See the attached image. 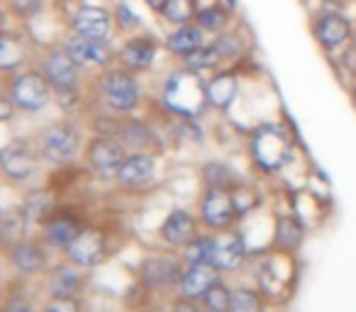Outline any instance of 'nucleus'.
Segmentation results:
<instances>
[{
    "label": "nucleus",
    "instance_id": "nucleus-1",
    "mask_svg": "<svg viewBox=\"0 0 356 312\" xmlns=\"http://www.w3.org/2000/svg\"><path fill=\"white\" fill-rule=\"evenodd\" d=\"M163 103L184 117H198L208 103V85L195 71H178L163 88Z\"/></svg>",
    "mask_w": 356,
    "mask_h": 312
},
{
    "label": "nucleus",
    "instance_id": "nucleus-2",
    "mask_svg": "<svg viewBox=\"0 0 356 312\" xmlns=\"http://www.w3.org/2000/svg\"><path fill=\"white\" fill-rule=\"evenodd\" d=\"M252 156L264 171H278L291 159V139L276 124H264L252 137Z\"/></svg>",
    "mask_w": 356,
    "mask_h": 312
},
{
    "label": "nucleus",
    "instance_id": "nucleus-3",
    "mask_svg": "<svg viewBox=\"0 0 356 312\" xmlns=\"http://www.w3.org/2000/svg\"><path fill=\"white\" fill-rule=\"evenodd\" d=\"M239 217L237 208H234V198L227 188H208L200 203V220L208 229L213 232H222L234 224Z\"/></svg>",
    "mask_w": 356,
    "mask_h": 312
},
{
    "label": "nucleus",
    "instance_id": "nucleus-4",
    "mask_svg": "<svg viewBox=\"0 0 356 312\" xmlns=\"http://www.w3.org/2000/svg\"><path fill=\"white\" fill-rule=\"evenodd\" d=\"M69 261L81 268H95L108 258V237L103 229L86 227L79 232V237L66 247Z\"/></svg>",
    "mask_w": 356,
    "mask_h": 312
},
{
    "label": "nucleus",
    "instance_id": "nucleus-5",
    "mask_svg": "<svg viewBox=\"0 0 356 312\" xmlns=\"http://www.w3.org/2000/svg\"><path fill=\"white\" fill-rule=\"evenodd\" d=\"M100 90H103L105 103L118 113H129L137 108L139 103V85L124 71H110L100 81Z\"/></svg>",
    "mask_w": 356,
    "mask_h": 312
},
{
    "label": "nucleus",
    "instance_id": "nucleus-6",
    "mask_svg": "<svg viewBox=\"0 0 356 312\" xmlns=\"http://www.w3.org/2000/svg\"><path fill=\"white\" fill-rule=\"evenodd\" d=\"M10 98L20 110L37 113V110H42L49 103V81L42 74H35V71H32V74L17 76V79L13 81Z\"/></svg>",
    "mask_w": 356,
    "mask_h": 312
},
{
    "label": "nucleus",
    "instance_id": "nucleus-7",
    "mask_svg": "<svg viewBox=\"0 0 356 312\" xmlns=\"http://www.w3.org/2000/svg\"><path fill=\"white\" fill-rule=\"evenodd\" d=\"M79 132L69 124H54L42 134V156L51 164H66L76 156Z\"/></svg>",
    "mask_w": 356,
    "mask_h": 312
},
{
    "label": "nucleus",
    "instance_id": "nucleus-8",
    "mask_svg": "<svg viewBox=\"0 0 356 312\" xmlns=\"http://www.w3.org/2000/svg\"><path fill=\"white\" fill-rule=\"evenodd\" d=\"M37 166H40V156L25 142L8 144L0 151V171L10 181H27L30 176H35Z\"/></svg>",
    "mask_w": 356,
    "mask_h": 312
},
{
    "label": "nucleus",
    "instance_id": "nucleus-9",
    "mask_svg": "<svg viewBox=\"0 0 356 312\" xmlns=\"http://www.w3.org/2000/svg\"><path fill=\"white\" fill-rule=\"evenodd\" d=\"M247 258V244L239 232L222 229L213 237V263L220 271H237Z\"/></svg>",
    "mask_w": 356,
    "mask_h": 312
},
{
    "label": "nucleus",
    "instance_id": "nucleus-10",
    "mask_svg": "<svg viewBox=\"0 0 356 312\" xmlns=\"http://www.w3.org/2000/svg\"><path fill=\"white\" fill-rule=\"evenodd\" d=\"M220 281V268L215 263H193V266H186L181 273V281H178V290L181 297H188V300H203V295Z\"/></svg>",
    "mask_w": 356,
    "mask_h": 312
},
{
    "label": "nucleus",
    "instance_id": "nucleus-11",
    "mask_svg": "<svg viewBox=\"0 0 356 312\" xmlns=\"http://www.w3.org/2000/svg\"><path fill=\"white\" fill-rule=\"evenodd\" d=\"M127 159L118 142L113 139H95L88 147V164L103 179H118V171L122 161Z\"/></svg>",
    "mask_w": 356,
    "mask_h": 312
},
{
    "label": "nucleus",
    "instance_id": "nucleus-12",
    "mask_svg": "<svg viewBox=\"0 0 356 312\" xmlns=\"http://www.w3.org/2000/svg\"><path fill=\"white\" fill-rule=\"evenodd\" d=\"M195 237H198V220L188 210H173V213H168V217L161 224V239L168 247L184 249Z\"/></svg>",
    "mask_w": 356,
    "mask_h": 312
},
{
    "label": "nucleus",
    "instance_id": "nucleus-13",
    "mask_svg": "<svg viewBox=\"0 0 356 312\" xmlns=\"http://www.w3.org/2000/svg\"><path fill=\"white\" fill-rule=\"evenodd\" d=\"M181 273H184V268L166 256H152L142 266V278L152 290H166V288L178 286Z\"/></svg>",
    "mask_w": 356,
    "mask_h": 312
},
{
    "label": "nucleus",
    "instance_id": "nucleus-14",
    "mask_svg": "<svg viewBox=\"0 0 356 312\" xmlns=\"http://www.w3.org/2000/svg\"><path fill=\"white\" fill-rule=\"evenodd\" d=\"M66 51L76 59V64L83 66H105L113 59V49L103 40H90V37H74L66 44Z\"/></svg>",
    "mask_w": 356,
    "mask_h": 312
},
{
    "label": "nucleus",
    "instance_id": "nucleus-15",
    "mask_svg": "<svg viewBox=\"0 0 356 312\" xmlns=\"http://www.w3.org/2000/svg\"><path fill=\"white\" fill-rule=\"evenodd\" d=\"M76 59L69 54V51H54V54L47 56L44 61V79L54 85L56 90H64V88H74L76 85Z\"/></svg>",
    "mask_w": 356,
    "mask_h": 312
},
{
    "label": "nucleus",
    "instance_id": "nucleus-16",
    "mask_svg": "<svg viewBox=\"0 0 356 312\" xmlns=\"http://www.w3.org/2000/svg\"><path fill=\"white\" fill-rule=\"evenodd\" d=\"M154 171H156V164L149 154H132L120 166L118 181L124 188H139V186H147L154 179Z\"/></svg>",
    "mask_w": 356,
    "mask_h": 312
},
{
    "label": "nucleus",
    "instance_id": "nucleus-17",
    "mask_svg": "<svg viewBox=\"0 0 356 312\" xmlns=\"http://www.w3.org/2000/svg\"><path fill=\"white\" fill-rule=\"evenodd\" d=\"M10 261L20 273L30 276V273H40L47 268V252L35 242H20L13 247Z\"/></svg>",
    "mask_w": 356,
    "mask_h": 312
},
{
    "label": "nucleus",
    "instance_id": "nucleus-18",
    "mask_svg": "<svg viewBox=\"0 0 356 312\" xmlns=\"http://www.w3.org/2000/svg\"><path fill=\"white\" fill-rule=\"evenodd\" d=\"M74 27L81 37H90V40H105L110 32V15L103 8H83L76 15Z\"/></svg>",
    "mask_w": 356,
    "mask_h": 312
},
{
    "label": "nucleus",
    "instance_id": "nucleus-19",
    "mask_svg": "<svg viewBox=\"0 0 356 312\" xmlns=\"http://www.w3.org/2000/svg\"><path fill=\"white\" fill-rule=\"evenodd\" d=\"M154 56H156V47H154L152 40H129L120 51V61L124 64V69L132 71L149 69Z\"/></svg>",
    "mask_w": 356,
    "mask_h": 312
},
{
    "label": "nucleus",
    "instance_id": "nucleus-20",
    "mask_svg": "<svg viewBox=\"0 0 356 312\" xmlns=\"http://www.w3.org/2000/svg\"><path fill=\"white\" fill-rule=\"evenodd\" d=\"M315 32H317L320 44L327 47V49H332V47L341 44V42L349 37V20L337 15V13H332V15H325L320 22H317Z\"/></svg>",
    "mask_w": 356,
    "mask_h": 312
},
{
    "label": "nucleus",
    "instance_id": "nucleus-21",
    "mask_svg": "<svg viewBox=\"0 0 356 312\" xmlns=\"http://www.w3.org/2000/svg\"><path fill=\"white\" fill-rule=\"evenodd\" d=\"M237 76L234 74H220L215 76L213 81L208 83V103L213 105V108H229L232 105V100L237 98Z\"/></svg>",
    "mask_w": 356,
    "mask_h": 312
},
{
    "label": "nucleus",
    "instance_id": "nucleus-22",
    "mask_svg": "<svg viewBox=\"0 0 356 312\" xmlns=\"http://www.w3.org/2000/svg\"><path fill=\"white\" fill-rule=\"evenodd\" d=\"M79 232H81V224L76 222L74 217H64V215H61V217L47 220V224H44L47 242L54 244V247H61V249L69 247V244L79 237Z\"/></svg>",
    "mask_w": 356,
    "mask_h": 312
},
{
    "label": "nucleus",
    "instance_id": "nucleus-23",
    "mask_svg": "<svg viewBox=\"0 0 356 312\" xmlns=\"http://www.w3.org/2000/svg\"><path fill=\"white\" fill-rule=\"evenodd\" d=\"M27 49L20 37L0 32V71H13L25 61Z\"/></svg>",
    "mask_w": 356,
    "mask_h": 312
},
{
    "label": "nucleus",
    "instance_id": "nucleus-24",
    "mask_svg": "<svg viewBox=\"0 0 356 312\" xmlns=\"http://www.w3.org/2000/svg\"><path fill=\"white\" fill-rule=\"evenodd\" d=\"M166 47L173 51V54H184L188 56L191 51H195L198 47H203V32L198 30V27H181V30H176L171 37L166 40Z\"/></svg>",
    "mask_w": 356,
    "mask_h": 312
},
{
    "label": "nucleus",
    "instance_id": "nucleus-25",
    "mask_svg": "<svg viewBox=\"0 0 356 312\" xmlns=\"http://www.w3.org/2000/svg\"><path fill=\"white\" fill-rule=\"evenodd\" d=\"M300 239H302V227H300V222H298V217L286 215V217L278 220V224H276V247L281 249V252L291 254L293 249L300 247Z\"/></svg>",
    "mask_w": 356,
    "mask_h": 312
},
{
    "label": "nucleus",
    "instance_id": "nucleus-26",
    "mask_svg": "<svg viewBox=\"0 0 356 312\" xmlns=\"http://www.w3.org/2000/svg\"><path fill=\"white\" fill-rule=\"evenodd\" d=\"M81 286H83L81 273L69 266L56 268V273L51 276V295H76Z\"/></svg>",
    "mask_w": 356,
    "mask_h": 312
},
{
    "label": "nucleus",
    "instance_id": "nucleus-27",
    "mask_svg": "<svg viewBox=\"0 0 356 312\" xmlns=\"http://www.w3.org/2000/svg\"><path fill=\"white\" fill-rule=\"evenodd\" d=\"M205 312H229V302H232V288L225 281H218L208 293L203 295Z\"/></svg>",
    "mask_w": 356,
    "mask_h": 312
},
{
    "label": "nucleus",
    "instance_id": "nucleus-28",
    "mask_svg": "<svg viewBox=\"0 0 356 312\" xmlns=\"http://www.w3.org/2000/svg\"><path fill=\"white\" fill-rule=\"evenodd\" d=\"M184 261L186 266L193 263H213V237H195L184 247Z\"/></svg>",
    "mask_w": 356,
    "mask_h": 312
},
{
    "label": "nucleus",
    "instance_id": "nucleus-29",
    "mask_svg": "<svg viewBox=\"0 0 356 312\" xmlns=\"http://www.w3.org/2000/svg\"><path fill=\"white\" fill-rule=\"evenodd\" d=\"M229 312H264V297L252 288H237L232 290Z\"/></svg>",
    "mask_w": 356,
    "mask_h": 312
},
{
    "label": "nucleus",
    "instance_id": "nucleus-30",
    "mask_svg": "<svg viewBox=\"0 0 356 312\" xmlns=\"http://www.w3.org/2000/svg\"><path fill=\"white\" fill-rule=\"evenodd\" d=\"M163 17L176 25H186L195 15V0H166L161 8Z\"/></svg>",
    "mask_w": 356,
    "mask_h": 312
},
{
    "label": "nucleus",
    "instance_id": "nucleus-31",
    "mask_svg": "<svg viewBox=\"0 0 356 312\" xmlns=\"http://www.w3.org/2000/svg\"><path fill=\"white\" fill-rule=\"evenodd\" d=\"M220 59L222 56L218 54V49H215V44L213 47H198L195 51H191L188 56H186V64H188V69L191 71H205V69H213V66H218L220 64Z\"/></svg>",
    "mask_w": 356,
    "mask_h": 312
},
{
    "label": "nucleus",
    "instance_id": "nucleus-32",
    "mask_svg": "<svg viewBox=\"0 0 356 312\" xmlns=\"http://www.w3.org/2000/svg\"><path fill=\"white\" fill-rule=\"evenodd\" d=\"M198 22L203 30L220 32L227 25V13H225L222 8H205V10L198 13Z\"/></svg>",
    "mask_w": 356,
    "mask_h": 312
},
{
    "label": "nucleus",
    "instance_id": "nucleus-33",
    "mask_svg": "<svg viewBox=\"0 0 356 312\" xmlns=\"http://www.w3.org/2000/svg\"><path fill=\"white\" fill-rule=\"evenodd\" d=\"M215 49H218V54L222 56V59H234V56L242 54L244 44L237 35H222L215 42Z\"/></svg>",
    "mask_w": 356,
    "mask_h": 312
},
{
    "label": "nucleus",
    "instance_id": "nucleus-34",
    "mask_svg": "<svg viewBox=\"0 0 356 312\" xmlns=\"http://www.w3.org/2000/svg\"><path fill=\"white\" fill-rule=\"evenodd\" d=\"M205 181H208L210 188H227L232 176H229V171L225 169V166L210 164V166H205Z\"/></svg>",
    "mask_w": 356,
    "mask_h": 312
},
{
    "label": "nucleus",
    "instance_id": "nucleus-35",
    "mask_svg": "<svg viewBox=\"0 0 356 312\" xmlns=\"http://www.w3.org/2000/svg\"><path fill=\"white\" fill-rule=\"evenodd\" d=\"M44 312H81V302L74 295H51Z\"/></svg>",
    "mask_w": 356,
    "mask_h": 312
},
{
    "label": "nucleus",
    "instance_id": "nucleus-36",
    "mask_svg": "<svg viewBox=\"0 0 356 312\" xmlns=\"http://www.w3.org/2000/svg\"><path fill=\"white\" fill-rule=\"evenodd\" d=\"M13 10L22 17L37 15L42 10V0H13Z\"/></svg>",
    "mask_w": 356,
    "mask_h": 312
},
{
    "label": "nucleus",
    "instance_id": "nucleus-37",
    "mask_svg": "<svg viewBox=\"0 0 356 312\" xmlns=\"http://www.w3.org/2000/svg\"><path fill=\"white\" fill-rule=\"evenodd\" d=\"M171 312H205V307L198 305V300H188V297H178L171 305Z\"/></svg>",
    "mask_w": 356,
    "mask_h": 312
},
{
    "label": "nucleus",
    "instance_id": "nucleus-38",
    "mask_svg": "<svg viewBox=\"0 0 356 312\" xmlns=\"http://www.w3.org/2000/svg\"><path fill=\"white\" fill-rule=\"evenodd\" d=\"M118 17H120V25H122L124 30H129V27H137L139 25V17L132 15L127 6H120L118 8Z\"/></svg>",
    "mask_w": 356,
    "mask_h": 312
},
{
    "label": "nucleus",
    "instance_id": "nucleus-39",
    "mask_svg": "<svg viewBox=\"0 0 356 312\" xmlns=\"http://www.w3.org/2000/svg\"><path fill=\"white\" fill-rule=\"evenodd\" d=\"M13 113H15L13 98H6V95L0 93V122H8V120L13 117Z\"/></svg>",
    "mask_w": 356,
    "mask_h": 312
},
{
    "label": "nucleus",
    "instance_id": "nucleus-40",
    "mask_svg": "<svg viewBox=\"0 0 356 312\" xmlns=\"http://www.w3.org/2000/svg\"><path fill=\"white\" fill-rule=\"evenodd\" d=\"M344 66L351 74H356V44H351L349 49L344 51Z\"/></svg>",
    "mask_w": 356,
    "mask_h": 312
},
{
    "label": "nucleus",
    "instance_id": "nucleus-41",
    "mask_svg": "<svg viewBox=\"0 0 356 312\" xmlns=\"http://www.w3.org/2000/svg\"><path fill=\"white\" fill-rule=\"evenodd\" d=\"M3 312H35V310H32V307L27 305V302H20V300H17V302H10V305H8Z\"/></svg>",
    "mask_w": 356,
    "mask_h": 312
},
{
    "label": "nucleus",
    "instance_id": "nucleus-42",
    "mask_svg": "<svg viewBox=\"0 0 356 312\" xmlns=\"http://www.w3.org/2000/svg\"><path fill=\"white\" fill-rule=\"evenodd\" d=\"M144 3H147V6H152L154 10H161L163 3H166V0H144Z\"/></svg>",
    "mask_w": 356,
    "mask_h": 312
},
{
    "label": "nucleus",
    "instance_id": "nucleus-43",
    "mask_svg": "<svg viewBox=\"0 0 356 312\" xmlns=\"http://www.w3.org/2000/svg\"><path fill=\"white\" fill-rule=\"evenodd\" d=\"M0 22H3V17H0Z\"/></svg>",
    "mask_w": 356,
    "mask_h": 312
}]
</instances>
